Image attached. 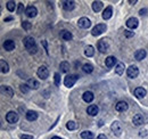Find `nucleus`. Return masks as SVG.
I'll list each match as a JSON object with an SVG mask.
<instances>
[{"mask_svg":"<svg viewBox=\"0 0 148 139\" xmlns=\"http://www.w3.org/2000/svg\"><path fill=\"white\" fill-rule=\"evenodd\" d=\"M24 47L29 50V53L31 54H35L37 53V46H35V40L32 37H26L23 41Z\"/></svg>","mask_w":148,"mask_h":139,"instance_id":"nucleus-1","label":"nucleus"},{"mask_svg":"<svg viewBox=\"0 0 148 139\" xmlns=\"http://www.w3.org/2000/svg\"><path fill=\"white\" fill-rule=\"evenodd\" d=\"M77 79H79V76L75 75V74H70V75H67V76L64 79V84H65V87H67V88L73 87L74 84H75V82L77 81Z\"/></svg>","mask_w":148,"mask_h":139,"instance_id":"nucleus-2","label":"nucleus"},{"mask_svg":"<svg viewBox=\"0 0 148 139\" xmlns=\"http://www.w3.org/2000/svg\"><path fill=\"white\" fill-rule=\"evenodd\" d=\"M106 29H107L106 24H97V25L92 29L91 33H92V35L97 37V35H100L101 33H104V32L106 31Z\"/></svg>","mask_w":148,"mask_h":139,"instance_id":"nucleus-3","label":"nucleus"},{"mask_svg":"<svg viewBox=\"0 0 148 139\" xmlns=\"http://www.w3.org/2000/svg\"><path fill=\"white\" fill-rule=\"evenodd\" d=\"M6 121L8 122V123H16L17 121H18V114L16 113V112H14V111H10V112H8L7 114H6Z\"/></svg>","mask_w":148,"mask_h":139,"instance_id":"nucleus-4","label":"nucleus"},{"mask_svg":"<svg viewBox=\"0 0 148 139\" xmlns=\"http://www.w3.org/2000/svg\"><path fill=\"white\" fill-rule=\"evenodd\" d=\"M127 74H128V76H129V78L135 79V78H137V76H138V74H139V70H138V67H137V66L131 65V66H129V67H128V70H127Z\"/></svg>","mask_w":148,"mask_h":139,"instance_id":"nucleus-5","label":"nucleus"},{"mask_svg":"<svg viewBox=\"0 0 148 139\" xmlns=\"http://www.w3.org/2000/svg\"><path fill=\"white\" fill-rule=\"evenodd\" d=\"M37 73H38V76H39L40 79H42V80H46V79L49 76V71H48V69H47L46 66H40V67L38 69Z\"/></svg>","mask_w":148,"mask_h":139,"instance_id":"nucleus-6","label":"nucleus"},{"mask_svg":"<svg viewBox=\"0 0 148 139\" xmlns=\"http://www.w3.org/2000/svg\"><path fill=\"white\" fill-rule=\"evenodd\" d=\"M111 129H112L113 134L116 135V136H120L121 132H122V126H121V123L119 121H114L112 123V126H111Z\"/></svg>","mask_w":148,"mask_h":139,"instance_id":"nucleus-7","label":"nucleus"},{"mask_svg":"<svg viewBox=\"0 0 148 139\" xmlns=\"http://www.w3.org/2000/svg\"><path fill=\"white\" fill-rule=\"evenodd\" d=\"M77 25H79V27H81V29H89L90 25H91V22H90V19L87 18V17H81V18L79 19V22H77Z\"/></svg>","mask_w":148,"mask_h":139,"instance_id":"nucleus-8","label":"nucleus"},{"mask_svg":"<svg viewBox=\"0 0 148 139\" xmlns=\"http://www.w3.org/2000/svg\"><path fill=\"white\" fill-rule=\"evenodd\" d=\"M97 48H98V50L100 53H106L108 50V43H107V41L105 39L99 40L98 43H97Z\"/></svg>","mask_w":148,"mask_h":139,"instance_id":"nucleus-9","label":"nucleus"},{"mask_svg":"<svg viewBox=\"0 0 148 139\" xmlns=\"http://www.w3.org/2000/svg\"><path fill=\"white\" fill-rule=\"evenodd\" d=\"M127 26L129 27V29H137L138 27V25H139V21L136 18V17H131V18H129L128 21H127Z\"/></svg>","mask_w":148,"mask_h":139,"instance_id":"nucleus-10","label":"nucleus"},{"mask_svg":"<svg viewBox=\"0 0 148 139\" xmlns=\"http://www.w3.org/2000/svg\"><path fill=\"white\" fill-rule=\"evenodd\" d=\"M25 14H26L27 17H35L37 14H38V9L34 6H29L25 10Z\"/></svg>","mask_w":148,"mask_h":139,"instance_id":"nucleus-11","label":"nucleus"},{"mask_svg":"<svg viewBox=\"0 0 148 139\" xmlns=\"http://www.w3.org/2000/svg\"><path fill=\"white\" fill-rule=\"evenodd\" d=\"M115 110H116L117 112H124V111H127V110H128V103L124 102V100L119 102V103L115 105Z\"/></svg>","mask_w":148,"mask_h":139,"instance_id":"nucleus-12","label":"nucleus"},{"mask_svg":"<svg viewBox=\"0 0 148 139\" xmlns=\"http://www.w3.org/2000/svg\"><path fill=\"white\" fill-rule=\"evenodd\" d=\"M146 56H147V53H146V50H144V49H139V50H137V51L135 53V58H136L137 61H143V59L146 58Z\"/></svg>","mask_w":148,"mask_h":139,"instance_id":"nucleus-13","label":"nucleus"},{"mask_svg":"<svg viewBox=\"0 0 148 139\" xmlns=\"http://www.w3.org/2000/svg\"><path fill=\"white\" fill-rule=\"evenodd\" d=\"M3 48H5V50H7V51L14 50V49H15V41H13V40H6V41L3 42Z\"/></svg>","mask_w":148,"mask_h":139,"instance_id":"nucleus-14","label":"nucleus"},{"mask_svg":"<svg viewBox=\"0 0 148 139\" xmlns=\"http://www.w3.org/2000/svg\"><path fill=\"white\" fill-rule=\"evenodd\" d=\"M146 94H147V91L143 87H139V88H136L135 89V96L137 98H144L146 96Z\"/></svg>","mask_w":148,"mask_h":139,"instance_id":"nucleus-15","label":"nucleus"},{"mask_svg":"<svg viewBox=\"0 0 148 139\" xmlns=\"http://www.w3.org/2000/svg\"><path fill=\"white\" fill-rule=\"evenodd\" d=\"M62 5H63V8L65 10H72L75 7V2L72 1V0H65V1L62 2Z\"/></svg>","mask_w":148,"mask_h":139,"instance_id":"nucleus-16","label":"nucleus"},{"mask_svg":"<svg viewBox=\"0 0 148 139\" xmlns=\"http://www.w3.org/2000/svg\"><path fill=\"white\" fill-rule=\"evenodd\" d=\"M98 112H99V108H98L97 105H90V106L87 108V113H88L89 115H91V116L97 115Z\"/></svg>","mask_w":148,"mask_h":139,"instance_id":"nucleus-17","label":"nucleus"},{"mask_svg":"<svg viewBox=\"0 0 148 139\" xmlns=\"http://www.w3.org/2000/svg\"><path fill=\"white\" fill-rule=\"evenodd\" d=\"M82 98H83V100H84L85 103H91V102L95 99V96H93V94H92L91 91H85V92L83 94Z\"/></svg>","mask_w":148,"mask_h":139,"instance_id":"nucleus-18","label":"nucleus"},{"mask_svg":"<svg viewBox=\"0 0 148 139\" xmlns=\"http://www.w3.org/2000/svg\"><path fill=\"white\" fill-rule=\"evenodd\" d=\"M1 91H2V94H6V96H8V97L14 96V90L8 86H1Z\"/></svg>","mask_w":148,"mask_h":139,"instance_id":"nucleus-19","label":"nucleus"},{"mask_svg":"<svg viewBox=\"0 0 148 139\" xmlns=\"http://www.w3.org/2000/svg\"><path fill=\"white\" fill-rule=\"evenodd\" d=\"M25 116H26V119L29 121H35L38 119V113L35 111H27Z\"/></svg>","mask_w":148,"mask_h":139,"instance_id":"nucleus-20","label":"nucleus"},{"mask_svg":"<svg viewBox=\"0 0 148 139\" xmlns=\"http://www.w3.org/2000/svg\"><path fill=\"white\" fill-rule=\"evenodd\" d=\"M132 122H133V124L135 126H141L143 123H144V118H143V115L141 114H136L135 116H133V120H132Z\"/></svg>","mask_w":148,"mask_h":139,"instance_id":"nucleus-21","label":"nucleus"},{"mask_svg":"<svg viewBox=\"0 0 148 139\" xmlns=\"http://www.w3.org/2000/svg\"><path fill=\"white\" fill-rule=\"evenodd\" d=\"M112 15H113V9H112L111 6H108V7L104 10V13H103V18H104V19H109V18L112 17Z\"/></svg>","mask_w":148,"mask_h":139,"instance_id":"nucleus-22","label":"nucleus"},{"mask_svg":"<svg viewBox=\"0 0 148 139\" xmlns=\"http://www.w3.org/2000/svg\"><path fill=\"white\" fill-rule=\"evenodd\" d=\"M105 64H106L107 67H113L116 64V58L114 56H108L105 61Z\"/></svg>","mask_w":148,"mask_h":139,"instance_id":"nucleus-23","label":"nucleus"},{"mask_svg":"<svg viewBox=\"0 0 148 139\" xmlns=\"http://www.w3.org/2000/svg\"><path fill=\"white\" fill-rule=\"evenodd\" d=\"M27 86L30 87V89H38L39 87H40V83L35 80V79H30L29 81H27Z\"/></svg>","mask_w":148,"mask_h":139,"instance_id":"nucleus-24","label":"nucleus"},{"mask_svg":"<svg viewBox=\"0 0 148 139\" xmlns=\"http://www.w3.org/2000/svg\"><path fill=\"white\" fill-rule=\"evenodd\" d=\"M0 65H1V72L2 73H8L9 72V66L7 64V62L5 59H0Z\"/></svg>","mask_w":148,"mask_h":139,"instance_id":"nucleus-25","label":"nucleus"},{"mask_svg":"<svg viewBox=\"0 0 148 139\" xmlns=\"http://www.w3.org/2000/svg\"><path fill=\"white\" fill-rule=\"evenodd\" d=\"M101 8H103V2H101V1H93V3H92V9H93V11L98 13V11L101 10Z\"/></svg>","mask_w":148,"mask_h":139,"instance_id":"nucleus-26","label":"nucleus"},{"mask_svg":"<svg viewBox=\"0 0 148 139\" xmlns=\"http://www.w3.org/2000/svg\"><path fill=\"white\" fill-rule=\"evenodd\" d=\"M123 72H124V64L123 63H117V65L115 66V73L121 75V74H123Z\"/></svg>","mask_w":148,"mask_h":139,"instance_id":"nucleus-27","label":"nucleus"},{"mask_svg":"<svg viewBox=\"0 0 148 139\" xmlns=\"http://www.w3.org/2000/svg\"><path fill=\"white\" fill-rule=\"evenodd\" d=\"M61 38L64 39V40H71L72 39V33L66 31V30H64V31L61 32Z\"/></svg>","mask_w":148,"mask_h":139,"instance_id":"nucleus-28","label":"nucleus"},{"mask_svg":"<svg viewBox=\"0 0 148 139\" xmlns=\"http://www.w3.org/2000/svg\"><path fill=\"white\" fill-rule=\"evenodd\" d=\"M59 67H61V71H62V72L67 73V72L70 71V63H67V62H62L61 65H59Z\"/></svg>","mask_w":148,"mask_h":139,"instance_id":"nucleus-29","label":"nucleus"},{"mask_svg":"<svg viewBox=\"0 0 148 139\" xmlns=\"http://www.w3.org/2000/svg\"><path fill=\"white\" fill-rule=\"evenodd\" d=\"M84 54H85V56H88V57H92V56L95 55L93 47H92V46H88V47L85 48V50H84Z\"/></svg>","mask_w":148,"mask_h":139,"instance_id":"nucleus-30","label":"nucleus"},{"mask_svg":"<svg viewBox=\"0 0 148 139\" xmlns=\"http://www.w3.org/2000/svg\"><path fill=\"white\" fill-rule=\"evenodd\" d=\"M82 139H93V134L91 131H83L81 132Z\"/></svg>","mask_w":148,"mask_h":139,"instance_id":"nucleus-31","label":"nucleus"},{"mask_svg":"<svg viewBox=\"0 0 148 139\" xmlns=\"http://www.w3.org/2000/svg\"><path fill=\"white\" fill-rule=\"evenodd\" d=\"M82 70H83L84 73H91V72L93 71V66H92L91 64H84V65L82 66Z\"/></svg>","mask_w":148,"mask_h":139,"instance_id":"nucleus-32","label":"nucleus"},{"mask_svg":"<svg viewBox=\"0 0 148 139\" xmlns=\"http://www.w3.org/2000/svg\"><path fill=\"white\" fill-rule=\"evenodd\" d=\"M66 128H67L69 130H75V129H77V128H79V124H77V123H75L74 121H69V122H67V124H66Z\"/></svg>","mask_w":148,"mask_h":139,"instance_id":"nucleus-33","label":"nucleus"},{"mask_svg":"<svg viewBox=\"0 0 148 139\" xmlns=\"http://www.w3.org/2000/svg\"><path fill=\"white\" fill-rule=\"evenodd\" d=\"M15 8H16L15 1H8V2H7V9H8L9 11H14Z\"/></svg>","mask_w":148,"mask_h":139,"instance_id":"nucleus-34","label":"nucleus"},{"mask_svg":"<svg viewBox=\"0 0 148 139\" xmlns=\"http://www.w3.org/2000/svg\"><path fill=\"white\" fill-rule=\"evenodd\" d=\"M55 84L57 87L61 86V74L59 73H55Z\"/></svg>","mask_w":148,"mask_h":139,"instance_id":"nucleus-35","label":"nucleus"},{"mask_svg":"<svg viewBox=\"0 0 148 139\" xmlns=\"http://www.w3.org/2000/svg\"><path fill=\"white\" fill-rule=\"evenodd\" d=\"M19 88H21V91H22V92H24V94H26V92L30 90V87H29L27 84H21V87H19Z\"/></svg>","mask_w":148,"mask_h":139,"instance_id":"nucleus-36","label":"nucleus"},{"mask_svg":"<svg viewBox=\"0 0 148 139\" xmlns=\"http://www.w3.org/2000/svg\"><path fill=\"white\" fill-rule=\"evenodd\" d=\"M22 26H23V29L29 30V29H31V26H32V25H31V23H30V22H26V21H25V22H23V23H22Z\"/></svg>","mask_w":148,"mask_h":139,"instance_id":"nucleus-37","label":"nucleus"},{"mask_svg":"<svg viewBox=\"0 0 148 139\" xmlns=\"http://www.w3.org/2000/svg\"><path fill=\"white\" fill-rule=\"evenodd\" d=\"M24 10V5L23 3H18V9H17V13L18 14H22Z\"/></svg>","mask_w":148,"mask_h":139,"instance_id":"nucleus-38","label":"nucleus"},{"mask_svg":"<svg viewBox=\"0 0 148 139\" xmlns=\"http://www.w3.org/2000/svg\"><path fill=\"white\" fill-rule=\"evenodd\" d=\"M124 34H125V37L131 38V37H133V35H135V32H131V31H124Z\"/></svg>","mask_w":148,"mask_h":139,"instance_id":"nucleus-39","label":"nucleus"},{"mask_svg":"<svg viewBox=\"0 0 148 139\" xmlns=\"http://www.w3.org/2000/svg\"><path fill=\"white\" fill-rule=\"evenodd\" d=\"M148 13V9H146V8H144V9H141L140 11H139V14L141 15V16H146Z\"/></svg>","mask_w":148,"mask_h":139,"instance_id":"nucleus-40","label":"nucleus"},{"mask_svg":"<svg viewBox=\"0 0 148 139\" xmlns=\"http://www.w3.org/2000/svg\"><path fill=\"white\" fill-rule=\"evenodd\" d=\"M21 139H33V137L32 136H29V135H22Z\"/></svg>","mask_w":148,"mask_h":139,"instance_id":"nucleus-41","label":"nucleus"},{"mask_svg":"<svg viewBox=\"0 0 148 139\" xmlns=\"http://www.w3.org/2000/svg\"><path fill=\"white\" fill-rule=\"evenodd\" d=\"M97 139H107V137L105 136V135H103V134H100L99 136H98V138Z\"/></svg>","mask_w":148,"mask_h":139,"instance_id":"nucleus-42","label":"nucleus"},{"mask_svg":"<svg viewBox=\"0 0 148 139\" xmlns=\"http://www.w3.org/2000/svg\"><path fill=\"white\" fill-rule=\"evenodd\" d=\"M129 2H130V3H136V2H137V0H133V1H132V0H130Z\"/></svg>","mask_w":148,"mask_h":139,"instance_id":"nucleus-43","label":"nucleus"},{"mask_svg":"<svg viewBox=\"0 0 148 139\" xmlns=\"http://www.w3.org/2000/svg\"><path fill=\"white\" fill-rule=\"evenodd\" d=\"M51 139H62V138H61V137H53Z\"/></svg>","mask_w":148,"mask_h":139,"instance_id":"nucleus-44","label":"nucleus"}]
</instances>
